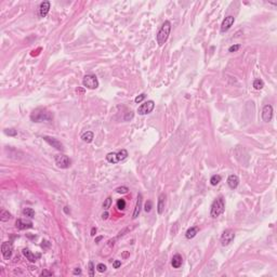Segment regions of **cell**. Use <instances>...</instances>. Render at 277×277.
Here are the masks:
<instances>
[{
    "label": "cell",
    "mask_w": 277,
    "mask_h": 277,
    "mask_svg": "<svg viewBox=\"0 0 277 277\" xmlns=\"http://www.w3.org/2000/svg\"><path fill=\"white\" fill-rule=\"evenodd\" d=\"M12 251H13L12 244L9 241H3L2 245H1V253H2V256L6 260H9L11 258Z\"/></svg>",
    "instance_id": "obj_9"
},
{
    "label": "cell",
    "mask_w": 277,
    "mask_h": 277,
    "mask_svg": "<svg viewBox=\"0 0 277 277\" xmlns=\"http://www.w3.org/2000/svg\"><path fill=\"white\" fill-rule=\"evenodd\" d=\"M23 214L25 215V217H30V219H33V217H35V210L32 208H24Z\"/></svg>",
    "instance_id": "obj_24"
},
{
    "label": "cell",
    "mask_w": 277,
    "mask_h": 277,
    "mask_svg": "<svg viewBox=\"0 0 277 277\" xmlns=\"http://www.w3.org/2000/svg\"><path fill=\"white\" fill-rule=\"evenodd\" d=\"M64 212L67 213V214H69V212H71V210L68 209V207H64Z\"/></svg>",
    "instance_id": "obj_40"
},
{
    "label": "cell",
    "mask_w": 277,
    "mask_h": 277,
    "mask_svg": "<svg viewBox=\"0 0 277 277\" xmlns=\"http://www.w3.org/2000/svg\"><path fill=\"white\" fill-rule=\"evenodd\" d=\"M89 275L91 277L94 276V266L92 262H89Z\"/></svg>",
    "instance_id": "obj_34"
},
{
    "label": "cell",
    "mask_w": 277,
    "mask_h": 277,
    "mask_svg": "<svg viewBox=\"0 0 277 277\" xmlns=\"http://www.w3.org/2000/svg\"><path fill=\"white\" fill-rule=\"evenodd\" d=\"M10 219H11V213L9 212V211L7 210H1V212H0V221L1 222H7V221H9Z\"/></svg>",
    "instance_id": "obj_22"
},
{
    "label": "cell",
    "mask_w": 277,
    "mask_h": 277,
    "mask_svg": "<svg viewBox=\"0 0 277 277\" xmlns=\"http://www.w3.org/2000/svg\"><path fill=\"white\" fill-rule=\"evenodd\" d=\"M44 140L46 141L47 143H48L49 145H51L52 147H54V148H56L57 151H64V147H63V144L60 142V141L57 140V139H55V137H47V135H44Z\"/></svg>",
    "instance_id": "obj_10"
},
{
    "label": "cell",
    "mask_w": 277,
    "mask_h": 277,
    "mask_svg": "<svg viewBox=\"0 0 277 277\" xmlns=\"http://www.w3.org/2000/svg\"><path fill=\"white\" fill-rule=\"evenodd\" d=\"M128 157V152L126 149H121V151L117 152V153H110L106 155V160L110 164H117L120 161L125 160Z\"/></svg>",
    "instance_id": "obj_4"
},
{
    "label": "cell",
    "mask_w": 277,
    "mask_h": 277,
    "mask_svg": "<svg viewBox=\"0 0 277 277\" xmlns=\"http://www.w3.org/2000/svg\"><path fill=\"white\" fill-rule=\"evenodd\" d=\"M235 238V233L233 229H227L223 232L222 236H221V245L222 246H229Z\"/></svg>",
    "instance_id": "obj_7"
},
{
    "label": "cell",
    "mask_w": 277,
    "mask_h": 277,
    "mask_svg": "<svg viewBox=\"0 0 277 277\" xmlns=\"http://www.w3.org/2000/svg\"><path fill=\"white\" fill-rule=\"evenodd\" d=\"M198 231H199V227L198 226H193V227H190V229L186 231L185 233V237L187 239H192L194 238L195 236L197 235V233H198Z\"/></svg>",
    "instance_id": "obj_20"
},
{
    "label": "cell",
    "mask_w": 277,
    "mask_h": 277,
    "mask_svg": "<svg viewBox=\"0 0 277 277\" xmlns=\"http://www.w3.org/2000/svg\"><path fill=\"white\" fill-rule=\"evenodd\" d=\"M240 44H233V46H231L229 48V52H231V53H233V52H237V51L239 50V49H240Z\"/></svg>",
    "instance_id": "obj_31"
},
{
    "label": "cell",
    "mask_w": 277,
    "mask_h": 277,
    "mask_svg": "<svg viewBox=\"0 0 277 277\" xmlns=\"http://www.w3.org/2000/svg\"><path fill=\"white\" fill-rule=\"evenodd\" d=\"M142 202H143V196H142V194H139L137 195V205H135L134 211H133V214H132V219H137V217L140 215L141 209H142Z\"/></svg>",
    "instance_id": "obj_14"
},
{
    "label": "cell",
    "mask_w": 277,
    "mask_h": 277,
    "mask_svg": "<svg viewBox=\"0 0 277 277\" xmlns=\"http://www.w3.org/2000/svg\"><path fill=\"white\" fill-rule=\"evenodd\" d=\"M15 226L17 227L18 229L23 231V229H33L34 224H33L32 221H24V220H22V219H17L15 222Z\"/></svg>",
    "instance_id": "obj_13"
},
{
    "label": "cell",
    "mask_w": 277,
    "mask_h": 277,
    "mask_svg": "<svg viewBox=\"0 0 277 277\" xmlns=\"http://www.w3.org/2000/svg\"><path fill=\"white\" fill-rule=\"evenodd\" d=\"M113 266H114V268H119L120 266H121V261H119V260H115V261L113 262Z\"/></svg>",
    "instance_id": "obj_35"
},
{
    "label": "cell",
    "mask_w": 277,
    "mask_h": 277,
    "mask_svg": "<svg viewBox=\"0 0 277 277\" xmlns=\"http://www.w3.org/2000/svg\"><path fill=\"white\" fill-rule=\"evenodd\" d=\"M3 132H5L7 135H9V137H15V135L17 134V130H15V129H13V128L5 129Z\"/></svg>",
    "instance_id": "obj_27"
},
{
    "label": "cell",
    "mask_w": 277,
    "mask_h": 277,
    "mask_svg": "<svg viewBox=\"0 0 277 277\" xmlns=\"http://www.w3.org/2000/svg\"><path fill=\"white\" fill-rule=\"evenodd\" d=\"M22 252H23V254L26 256V259L29 260L30 262H36L37 259H38V258H40V254H39V253H37V254L33 253V252L30 251L29 249H23V250H22Z\"/></svg>",
    "instance_id": "obj_17"
},
{
    "label": "cell",
    "mask_w": 277,
    "mask_h": 277,
    "mask_svg": "<svg viewBox=\"0 0 277 277\" xmlns=\"http://www.w3.org/2000/svg\"><path fill=\"white\" fill-rule=\"evenodd\" d=\"M95 234H96V229H95V227H92V229H91V235L94 236Z\"/></svg>",
    "instance_id": "obj_39"
},
{
    "label": "cell",
    "mask_w": 277,
    "mask_h": 277,
    "mask_svg": "<svg viewBox=\"0 0 277 277\" xmlns=\"http://www.w3.org/2000/svg\"><path fill=\"white\" fill-rule=\"evenodd\" d=\"M182 262H183L182 256L180 254H174L171 260V265L173 266V268H179L182 265Z\"/></svg>",
    "instance_id": "obj_19"
},
{
    "label": "cell",
    "mask_w": 277,
    "mask_h": 277,
    "mask_svg": "<svg viewBox=\"0 0 277 277\" xmlns=\"http://www.w3.org/2000/svg\"><path fill=\"white\" fill-rule=\"evenodd\" d=\"M234 22H235V17L232 15H229L223 20L222 24H221V33H225L233 26Z\"/></svg>",
    "instance_id": "obj_12"
},
{
    "label": "cell",
    "mask_w": 277,
    "mask_h": 277,
    "mask_svg": "<svg viewBox=\"0 0 277 277\" xmlns=\"http://www.w3.org/2000/svg\"><path fill=\"white\" fill-rule=\"evenodd\" d=\"M154 107H155V102L149 100V101L141 104V106H139L137 113H139V115H147V114H149V113L153 112Z\"/></svg>",
    "instance_id": "obj_8"
},
{
    "label": "cell",
    "mask_w": 277,
    "mask_h": 277,
    "mask_svg": "<svg viewBox=\"0 0 277 277\" xmlns=\"http://www.w3.org/2000/svg\"><path fill=\"white\" fill-rule=\"evenodd\" d=\"M221 179H222V178H221V175H219V174H214V175H212L211 176V179H210L211 185H213V186L217 185V184L221 182Z\"/></svg>",
    "instance_id": "obj_23"
},
{
    "label": "cell",
    "mask_w": 277,
    "mask_h": 277,
    "mask_svg": "<svg viewBox=\"0 0 277 277\" xmlns=\"http://www.w3.org/2000/svg\"><path fill=\"white\" fill-rule=\"evenodd\" d=\"M263 87H264V83H263V80H261V79H256V80L253 81V88L256 90H261Z\"/></svg>",
    "instance_id": "obj_25"
},
{
    "label": "cell",
    "mask_w": 277,
    "mask_h": 277,
    "mask_svg": "<svg viewBox=\"0 0 277 277\" xmlns=\"http://www.w3.org/2000/svg\"><path fill=\"white\" fill-rule=\"evenodd\" d=\"M53 119V114L49 112L47 108L38 107L33 110L30 114V120L34 122H44V121H51Z\"/></svg>",
    "instance_id": "obj_1"
},
{
    "label": "cell",
    "mask_w": 277,
    "mask_h": 277,
    "mask_svg": "<svg viewBox=\"0 0 277 277\" xmlns=\"http://www.w3.org/2000/svg\"><path fill=\"white\" fill-rule=\"evenodd\" d=\"M102 238H103V236H100V237H98V238L95 239V243H98V241L101 240Z\"/></svg>",
    "instance_id": "obj_41"
},
{
    "label": "cell",
    "mask_w": 277,
    "mask_h": 277,
    "mask_svg": "<svg viewBox=\"0 0 277 277\" xmlns=\"http://www.w3.org/2000/svg\"><path fill=\"white\" fill-rule=\"evenodd\" d=\"M49 10H50V1H42L40 3V7H39V14H40V16L44 17L49 13Z\"/></svg>",
    "instance_id": "obj_16"
},
{
    "label": "cell",
    "mask_w": 277,
    "mask_h": 277,
    "mask_svg": "<svg viewBox=\"0 0 277 277\" xmlns=\"http://www.w3.org/2000/svg\"><path fill=\"white\" fill-rule=\"evenodd\" d=\"M165 205H166V194L163 193V194H160L159 197H158V204H157L158 214H163L164 213V211H165Z\"/></svg>",
    "instance_id": "obj_15"
},
{
    "label": "cell",
    "mask_w": 277,
    "mask_h": 277,
    "mask_svg": "<svg viewBox=\"0 0 277 277\" xmlns=\"http://www.w3.org/2000/svg\"><path fill=\"white\" fill-rule=\"evenodd\" d=\"M227 184L229 186L232 188V190H235L239 184V179L238 176L235 175V174H232V175L229 176V179H227Z\"/></svg>",
    "instance_id": "obj_18"
},
{
    "label": "cell",
    "mask_w": 277,
    "mask_h": 277,
    "mask_svg": "<svg viewBox=\"0 0 277 277\" xmlns=\"http://www.w3.org/2000/svg\"><path fill=\"white\" fill-rule=\"evenodd\" d=\"M129 190V188L127 186H120V187H117L116 188V192L118 194H127Z\"/></svg>",
    "instance_id": "obj_29"
},
{
    "label": "cell",
    "mask_w": 277,
    "mask_h": 277,
    "mask_svg": "<svg viewBox=\"0 0 277 277\" xmlns=\"http://www.w3.org/2000/svg\"><path fill=\"white\" fill-rule=\"evenodd\" d=\"M171 32V23L169 21H166L163 24V26L160 27L159 32H158L157 36H156V40H157L158 46H164L166 44V41L168 40V37Z\"/></svg>",
    "instance_id": "obj_3"
},
{
    "label": "cell",
    "mask_w": 277,
    "mask_h": 277,
    "mask_svg": "<svg viewBox=\"0 0 277 277\" xmlns=\"http://www.w3.org/2000/svg\"><path fill=\"white\" fill-rule=\"evenodd\" d=\"M73 274L74 275H81V270L79 267L75 268V270L73 271Z\"/></svg>",
    "instance_id": "obj_37"
},
{
    "label": "cell",
    "mask_w": 277,
    "mask_h": 277,
    "mask_svg": "<svg viewBox=\"0 0 277 277\" xmlns=\"http://www.w3.org/2000/svg\"><path fill=\"white\" fill-rule=\"evenodd\" d=\"M152 208H153V202H152L151 200H147V202H145V206H144L145 212H151Z\"/></svg>",
    "instance_id": "obj_30"
},
{
    "label": "cell",
    "mask_w": 277,
    "mask_h": 277,
    "mask_svg": "<svg viewBox=\"0 0 277 277\" xmlns=\"http://www.w3.org/2000/svg\"><path fill=\"white\" fill-rule=\"evenodd\" d=\"M83 85L85 88H88V89L94 90L98 87V80L96 78L95 75H92V74H89V75H86L83 77Z\"/></svg>",
    "instance_id": "obj_5"
},
{
    "label": "cell",
    "mask_w": 277,
    "mask_h": 277,
    "mask_svg": "<svg viewBox=\"0 0 277 277\" xmlns=\"http://www.w3.org/2000/svg\"><path fill=\"white\" fill-rule=\"evenodd\" d=\"M117 208L119 209V210H124L126 209V200L120 198V199L117 200Z\"/></svg>",
    "instance_id": "obj_26"
},
{
    "label": "cell",
    "mask_w": 277,
    "mask_h": 277,
    "mask_svg": "<svg viewBox=\"0 0 277 277\" xmlns=\"http://www.w3.org/2000/svg\"><path fill=\"white\" fill-rule=\"evenodd\" d=\"M96 270H98V272H100V273H104L106 271V265L103 263H98V265H96Z\"/></svg>",
    "instance_id": "obj_32"
},
{
    "label": "cell",
    "mask_w": 277,
    "mask_h": 277,
    "mask_svg": "<svg viewBox=\"0 0 277 277\" xmlns=\"http://www.w3.org/2000/svg\"><path fill=\"white\" fill-rule=\"evenodd\" d=\"M93 137H94L93 132H91V131H87V132H85L83 135H81V140H83V142H86V143H91L92 141H93Z\"/></svg>",
    "instance_id": "obj_21"
},
{
    "label": "cell",
    "mask_w": 277,
    "mask_h": 277,
    "mask_svg": "<svg viewBox=\"0 0 277 277\" xmlns=\"http://www.w3.org/2000/svg\"><path fill=\"white\" fill-rule=\"evenodd\" d=\"M41 276H52L53 273L52 272H49V271H42L41 272Z\"/></svg>",
    "instance_id": "obj_36"
},
{
    "label": "cell",
    "mask_w": 277,
    "mask_h": 277,
    "mask_svg": "<svg viewBox=\"0 0 277 277\" xmlns=\"http://www.w3.org/2000/svg\"><path fill=\"white\" fill-rule=\"evenodd\" d=\"M55 164L61 169H68L71 167V160L68 156L64 155V154H60V155L55 156Z\"/></svg>",
    "instance_id": "obj_6"
},
{
    "label": "cell",
    "mask_w": 277,
    "mask_h": 277,
    "mask_svg": "<svg viewBox=\"0 0 277 277\" xmlns=\"http://www.w3.org/2000/svg\"><path fill=\"white\" fill-rule=\"evenodd\" d=\"M145 94L144 93H142V94H140V95H137V98H134V101H135V103H141V102L143 101V100H144L145 98Z\"/></svg>",
    "instance_id": "obj_33"
},
{
    "label": "cell",
    "mask_w": 277,
    "mask_h": 277,
    "mask_svg": "<svg viewBox=\"0 0 277 277\" xmlns=\"http://www.w3.org/2000/svg\"><path fill=\"white\" fill-rule=\"evenodd\" d=\"M225 211V200L223 196H219L213 200L210 208V217L217 219Z\"/></svg>",
    "instance_id": "obj_2"
},
{
    "label": "cell",
    "mask_w": 277,
    "mask_h": 277,
    "mask_svg": "<svg viewBox=\"0 0 277 277\" xmlns=\"http://www.w3.org/2000/svg\"><path fill=\"white\" fill-rule=\"evenodd\" d=\"M108 217H110V213H108L107 210H106L105 212L102 214V219H103V220H106V219H108Z\"/></svg>",
    "instance_id": "obj_38"
},
{
    "label": "cell",
    "mask_w": 277,
    "mask_h": 277,
    "mask_svg": "<svg viewBox=\"0 0 277 277\" xmlns=\"http://www.w3.org/2000/svg\"><path fill=\"white\" fill-rule=\"evenodd\" d=\"M110 205H112V197H107L103 202V209L104 210H108Z\"/></svg>",
    "instance_id": "obj_28"
},
{
    "label": "cell",
    "mask_w": 277,
    "mask_h": 277,
    "mask_svg": "<svg viewBox=\"0 0 277 277\" xmlns=\"http://www.w3.org/2000/svg\"><path fill=\"white\" fill-rule=\"evenodd\" d=\"M272 118H273V107L272 105L267 104L262 110V119L265 122H270L272 120Z\"/></svg>",
    "instance_id": "obj_11"
}]
</instances>
